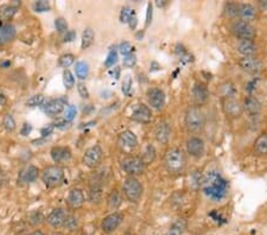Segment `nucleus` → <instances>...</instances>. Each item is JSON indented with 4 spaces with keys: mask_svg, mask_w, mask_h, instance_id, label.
<instances>
[{
    "mask_svg": "<svg viewBox=\"0 0 267 235\" xmlns=\"http://www.w3.org/2000/svg\"><path fill=\"white\" fill-rule=\"evenodd\" d=\"M202 190L213 201H221L227 195L228 182L218 171H210L202 178Z\"/></svg>",
    "mask_w": 267,
    "mask_h": 235,
    "instance_id": "1",
    "label": "nucleus"
},
{
    "mask_svg": "<svg viewBox=\"0 0 267 235\" xmlns=\"http://www.w3.org/2000/svg\"><path fill=\"white\" fill-rule=\"evenodd\" d=\"M165 170L171 175L182 174L186 166V156L183 150L178 147L169 148L163 159Z\"/></svg>",
    "mask_w": 267,
    "mask_h": 235,
    "instance_id": "2",
    "label": "nucleus"
},
{
    "mask_svg": "<svg viewBox=\"0 0 267 235\" xmlns=\"http://www.w3.org/2000/svg\"><path fill=\"white\" fill-rule=\"evenodd\" d=\"M184 124L190 133H200L206 127V114L200 106H190L184 115Z\"/></svg>",
    "mask_w": 267,
    "mask_h": 235,
    "instance_id": "3",
    "label": "nucleus"
},
{
    "mask_svg": "<svg viewBox=\"0 0 267 235\" xmlns=\"http://www.w3.org/2000/svg\"><path fill=\"white\" fill-rule=\"evenodd\" d=\"M64 169L56 164L45 166L43 171L41 172L42 182L49 189H55L62 186L64 181Z\"/></svg>",
    "mask_w": 267,
    "mask_h": 235,
    "instance_id": "4",
    "label": "nucleus"
},
{
    "mask_svg": "<svg viewBox=\"0 0 267 235\" xmlns=\"http://www.w3.org/2000/svg\"><path fill=\"white\" fill-rule=\"evenodd\" d=\"M230 32L239 41H254L258 35L257 29L253 24L241 19H237L231 23Z\"/></svg>",
    "mask_w": 267,
    "mask_h": 235,
    "instance_id": "5",
    "label": "nucleus"
},
{
    "mask_svg": "<svg viewBox=\"0 0 267 235\" xmlns=\"http://www.w3.org/2000/svg\"><path fill=\"white\" fill-rule=\"evenodd\" d=\"M142 191H144V188H142L140 181L136 177L129 176L124 181L123 194L125 198L131 203H138L142 196Z\"/></svg>",
    "mask_w": 267,
    "mask_h": 235,
    "instance_id": "6",
    "label": "nucleus"
},
{
    "mask_svg": "<svg viewBox=\"0 0 267 235\" xmlns=\"http://www.w3.org/2000/svg\"><path fill=\"white\" fill-rule=\"evenodd\" d=\"M120 166L125 174L129 175L130 177H136L139 175H142L145 172V168H146L140 157L133 156V154L124 157L120 162Z\"/></svg>",
    "mask_w": 267,
    "mask_h": 235,
    "instance_id": "7",
    "label": "nucleus"
},
{
    "mask_svg": "<svg viewBox=\"0 0 267 235\" xmlns=\"http://www.w3.org/2000/svg\"><path fill=\"white\" fill-rule=\"evenodd\" d=\"M103 187H105V180L99 172H96L89 178V202H91L93 204L101 203L103 197Z\"/></svg>",
    "mask_w": 267,
    "mask_h": 235,
    "instance_id": "8",
    "label": "nucleus"
},
{
    "mask_svg": "<svg viewBox=\"0 0 267 235\" xmlns=\"http://www.w3.org/2000/svg\"><path fill=\"white\" fill-rule=\"evenodd\" d=\"M221 107L225 117L231 120L239 119L243 114L242 103L236 97H222Z\"/></svg>",
    "mask_w": 267,
    "mask_h": 235,
    "instance_id": "9",
    "label": "nucleus"
},
{
    "mask_svg": "<svg viewBox=\"0 0 267 235\" xmlns=\"http://www.w3.org/2000/svg\"><path fill=\"white\" fill-rule=\"evenodd\" d=\"M103 158V151L100 145H93L86 150L83 154L82 163L87 166L88 169H96L101 164Z\"/></svg>",
    "mask_w": 267,
    "mask_h": 235,
    "instance_id": "10",
    "label": "nucleus"
},
{
    "mask_svg": "<svg viewBox=\"0 0 267 235\" xmlns=\"http://www.w3.org/2000/svg\"><path fill=\"white\" fill-rule=\"evenodd\" d=\"M240 69L249 75H258L261 70L264 69L263 61L257 56H252V57H241L237 61Z\"/></svg>",
    "mask_w": 267,
    "mask_h": 235,
    "instance_id": "11",
    "label": "nucleus"
},
{
    "mask_svg": "<svg viewBox=\"0 0 267 235\" xmlns=\"http://www.w3.org/2000/svg\"><path fill=\"white\" fill-rule=\"evenodd\" d=\"M124 221V215L119 212L108 214L101 221V230L105 234H112L120 227Z\"/></svg>",
    "mask_w": 267,
    "mask_h": 235,
    "instance_id": "12",
    "label": "nucleus"
},
{
    "mask_svg": "<svg viewBox=\"0 0 267 235\" xmlns=\"http://www.w3.org/2000/svg\"><path fill=\"white\" fill-rule=\"evenodd\" d=\"M50 156L53 163H56V165H64L68 164L73 158V152H71L69 146H62V145H56L52 146L50 150Z\"/></svg>",
    "mask_w": 267,
    "mask_h": 235,
    "instance_id": "13",
    "label": "nucleus"
},
{
    "mask_svg": "<svg viewBox=\"0 0 267 235\" xmlns=\"http://www.w3.org/2000/svg\"><path fill=\"white\" fill-rule=\"evenodd\" d=\"M68 215H69V214H68L67 209H64V208L62 207L55 208V209H52L49 215L45 218V222L50 226V227L53 228V230H59V228H63L64 222L65 220H67Z\"/></svg>",
    "mask_w": 267,
    "mask_h": 235,
    "instance_id": "14",
    "label": "nucleus"
},
{
    "mask_svg": "<svg viewBox=\"0 0 267 235\" xmlns=\"http://www.w3.org/2000/svg\"><path fill=\"white\" fill-rule=\"evenodd\" d=\"M185 146L186 152L192 158H201V157H203L204 152H206V144H204L203 139L197 136L190 137L188 141H186Z\"/></svg>",
    "mask_w": 267,
    "mask_h": 235,
    "instance_id": "15",
    "label": "nucleus"
},
{
    "mask_svg": "<svg viewBox=\"0 0 267 235\" xmlns=\"http://www.w3.org/2000/svg\"><path fill=\"white\" fill-rule=\"evenodd\" d=\"M147 102L148 105L152 107L153 109H157V111H160V109L164 108L165 102H166V97L165 93L162 91L160 88H150L147 91Z\"/></svg>",
    "mask_w": 267,
    "mask_h": 235,
    "instance_id": "16",
    "label": "nucleus"
},
{
    "mask_svg": "<svg viewBox=\"0 0 267 235\" xmlns=\"http://www.w3.org/2000/svg\"><path fill=\"white\" fill-rule=\"evenodd\" d=\"M65 105H67V100L63 99V97L49 100L47 102H45V106H44V113H45L47 117L55 118L64 112L65 107H67Z\"/></svg>",
    "mask_w": 267,
    "mask_h": 235,
    "instance_id": "17",
    "label": "nucleus"
},
{
    "mask_svg": "<svg viewBox=\"0 0 267 235\" xmlns=\"http://www.w3.org/2000/svg\"><path fill=\"white\" fill-rule=\"evenodd\" d=\"M192 100H194L196 106H202L208 102L209 100V91L207 86L202 82H196L191 89Z\"/></svg>",
    "mask_w": 267,
    "mask_h": 235,
    "instance_id": "18",
    "label": "nucleus"
},
{
    "mask_svg": "<svg viewBox=\"0 0 267 235\" xmlns=\"http://www.w3.org/2000/svg\"><path fill=\"white\" fill-rule=\"evenodd\" d=\"M118 142H119V145H120V147L126 151L135 150L139 144L136 136L132 132V131H129V130L124 131V132H121L120 135H119Z\"/></svg>",
    "mask_w": 267,
    "mask_h": 235,
    "instance_id": "19",
    "label": "nucleus"
},
{
    "mask_svg": "<svg viewBox=\"0 0 267 235\" xmlns=\"http://www.w3.org/2000/svg\"><path fill=\"white\" fill-rule=\"evenodd\" d=\"M86 202V196L82 189L73 188L67 196V204L70 209H80Z\"/></svg>",
    "mask_w": 267,
    "mask_h": 235,
    "instance_id": "20",
    "label": "nucleus"
},
{
    "mask_svg": "<svg viewBox=\"0 0 267 235\" xmlns=\"http://www.w3.org/2000/svg\"><path fill=\"white\" fill-rule=\"evenodd\" d=\"M242 107H243V112L247 113L248 115L251 117H257L259 115L261 111H263V105L257 97L253 96V95H248L243 99L242 102Z\"/></svg>",
    "mask_w": 267,
    "mask_h": 235,
    "instance_id": "21",
    "label": "nucleus"
},
{
    "mask_svg": "<svg viewBox=\"0 0 267 235\" xmlns=\"http://www.w3.org/2000/svg\"><path fill=\"white\" fill-rule=\"evenodd\" d=\"M17 37V29L12 23H5L0 26V47L10 44Z\"/></svg>",
    "mask_w": 267,
    "mask_h": 235,
    "instance_id": "22",
    "label": "nucleus"
},
{
    "mask_svg": "<svg viewBox=\"0 0 267 235\" xmlns=\"http://www.w3.org/2000/svg\"><path fill=\"white\" fill-rule=\"evenodd\" d=\"M253 153L258 158L267 159V131L261 132L253 142Z\"/></svg>",
    "mask_w": 267,
    "mask_h": 235,
    "instance_id": "23",
    "label": "nucleus"
},
{
    "mask_svg": "<svg viewBox=\"0 0 267 235\" xmlns=\"http://www.w3.org/2000/svg\"><path fill=\"white\" fill-rule=\"evenodd\" d=\"M236 51L242 55V57H252L258 55L259 47L254 43V41H239L236 44Z\"/></svg>",
    "mask_w": 267,
    "mask_h": 235,
    "instance_id": "24",
    "label": "nucleus"
},
{
    "mask_svg": "<svg viewBox=\"0 0 267 235\" xmlns=\"http://www.w3.org/2000/svg\"><path fill=\"white\" fill-rule=\"evenodd\" d=\"M237 17L245 22H253L258 18V7L252 4H239L237 7Z\"/></svg>",
    "mask_w": 267,
    "mask_h": 235,
    "instance_id": "25",
    "label": "nucleus"
},
{
    "mask_svg": "<svg viewBox=\"0 0 267 235\" xmlns=\"http://www.w3.org/2000/svg\"><path fill=\"white\" fill-rule=\"evenodd\" d=\"M131 119L136 121V123L148 124L151 121V119H152V112H151L150 107L148 106L139 105L134 111H133Z\"/></svg>",
    "mask_w": 267,
    "mask_h": 235,
    "instance_id": "26",
    "label": "nucleus"
},
{
    "mask_svg": "<svg viewBox=\"0 0 267 235\" xmlns=\"http://www.w3.org/2000/svg\"><path fill=\"white\" fill-rule=\"evenodd\" d=\"M154 137L159 142L162 144H168L171 137V126L168 121L163 120L157 125L156 130H154Z\"/></svg>",
    "mask_w": 267,
    "mask_h": 235,
    "instance_id": "27",
    "label": "nucleus"
},
{
    "mask_svg": "<svg viewBox=\"0 0 267 235\" xmlns=\"http://www.w3.org/2000/svg\"><path fill=\"white\" fill-rule=\"evenodd\" d=\"M121 204H123V194H121V191H119L117 188L112 189L111 192L107 196V209L109 212L114 213L121 207Z\"/></svg>",
    "mask_w": 267,
    "mask_h": 235,
    "instance_id": "28",
    "label": "nucleus"
},
{
    "mask_svg": "<svg viewBox=\"0 0 267 235\" xmlns=\"http://www.w3.org/2000/svg\"><path fill=\"white\" fill-rule=\"evenodd\" d=\"M41 171L40 169L37 168L36 165H28L25 169H23L22 171H20L19 178H20V182L23 183H34L37 181V178L40 177Z\"/></svg>",
    "mask_w": 267,
    "mask_h": 235,
    "instance_id": "29",
    "label": "nucleus"
},
{
    "mask_svg": "<svg viewBox=\"0 0 267 235\" xmlns=\"http://www.w3.org/2000/svg\"><path fill=\"white\" fill-rule=\"evenodd\" d=\"M20 6V2H11V4H5L0 6V20L2 22H8L13 19L18 12V7Z\"/></svg>",
    "mask_w": 267,
    "mask_h": 235,
    "instance_id": "30",
    "label": "nucleus"
},
{
    "mask_svg": "<svg viewBox=\"0 0 267 235\" xmlns=\"http://www.w3.org/2000/svg\"><path fill=\"white\" fill-rule=\"evenodd\" d=\"M219 93L222 97H235L237 94V89L231 81H224L220 85L219 87Z\"/></svg>",
    "mask_w": 267,
    "mask_h": 235,
    "instance_id": "31",
    "label": "nucleus"
},
{
    "mask_svg": "<svg viewBox=\"0 0 267 235\" xmlns=\"http://www.w3.org/2000/svg\"><path fill=\"white\" fill-rule=\"evenodd\" d=\"M188 228V221L185 219H177L169 228L168 235H183Z\"/></svg>",
    "mask_w": 267,
    "mask_h": 235,
    "instance_id": "32",
    "label": "nucleus"
},
{
    "mask_svg": "<svg viewBox=\"0 0 267 235\" xmlns=\"http://www.w3.org/2000/svg\"><path fill=\"white\" fill-rule=\"evenodd\" d=\"M94 40H95L94 30L90 28L86 29L85 31H83L82 37H81V49L82 50L88 49V47L94 43Z\"/></svg>",
    "mask_w": 267,
    "mask_h": 235,
    "instance_id": "33",
    "label": "nucleus"
},
{
    "mask_svg": "<svg viewBox=\"0 0 267 235\" xmlns=\"http://www.w3.org/2000/svg\"><path fill=\"white\" fill-rule=\"evenodd\" d=\"M75 74L77 79L81 81L86 80L89 75V64L85 61H79L75 63Z\"/></svg>",
    "mask_w": 267,
    "mask_h": 235,
    "instance_id": "34",
    "label": "nucleus"
},
{
    "mask_svg": "<svg viewBox=\"0 0 267 235\" xmlns=\"http://www.w3.org/2000/svg\"><path fill=\"white\" fill-rule=\"evenodd\" d=\"M1 125H2V129H4L7 133L14 132V131H16V129H17L16 120H14L13 115H12L11 113H6L4 117H2Z\"/></svg>",
    "mask_w": 267,
    "mask_h": 235,
    "instance_id": "35",
    "label": "nucleus"
},
{
    "mask_svg": "<svg viewBox=\"0 0 267 235\" xmlns=\"http://www.w3.org/2000/svg\"><path fill=\"white\" fill-rule=\"evenodd\" d=\"M29 224L34 227H38L41 226L43 222H45V216L44 214L41 212V210H34L32 213H30L29 215Z\"/></svg>",
    "mask_w": 267,
    "mask_h": 235,
    "instance_id": "36",
    "label": "nucleus"
},
{
    "mask_svg": "<svg viewBox=\"0 0 267 235\" xmlns=\"http://www.w3.org/2000/svg\"><path fill=\"white\" fill-rule=\"evenodd\" d=\"M140 158L145 163V165H148L154 162V159H156V148H154L153 145H147Z\"/></svg>",
    "mask_w": 267,
    "mask_h": 235,
    "instance_id": "37",
    "label": "nucleus"
},
{
    "mask_svg": "<svg viewBox=\"0 0 267 235\" xmlns=\"http://www.w3.org/2000/svg\"><path fill=\"white\" fill-rule=\"evenodd\" d=\"M79 227H80L79 219H77L75 215H73V214H69L67 220H65L63 228H65L68 232H70V233H73V232H76L79 230Z\"/></svg>",
    "mask_w": 267,
    "mask_h": 235,
    "instance_id": "38",
    "label": "nucleus"
},
{
    "mask_svg": "<svg viewBox=\"0 0 267 235\" xmlns=\"http://www.w3.org/2000/svg\"><path fill=\"white\" fill-rule=\"evenodd\" d=\"M74 62H75V56L73 53H63L58 58V65L61 68H64V70L69 68L70 65H73Z\"/></svg>",
    "mask_w": 267,
    "mask_h": 235,
    "instance_id": "39",
    "label": "nucleus"
},
{
    "mask_svg": "<svg viewBox=\"0 0 267 235\" xmlns=\"http://www.w3.org/2000/svg\"><path fill=\"white\" fill-rule=\"evenodd\" d=\"M63 85L65 89H73L75 87V77L70 70L65 69L63 71Z\"/></svg>",
    "mask_w": 267,
    "mask_h": 235,
    "instance_id": "40",
    "label": "nucleus"
},
{
    "mask_svg": "<svg viewBox=\"0 0 267 235\" xmlns=\"http://www.w3.org/2000/svg\"><path fill=\"white\" fill-rule=\"evenodd\" d=\"M237 7H239V4H236V2H225L224 8H223V13L229 18H236L237 17Z\"/></svg>",
    "mask_w": 267,
    "mask_h": 235,
    "instance_id": "41",
    "label": "nucleus"
},
{
    "mask_svg": "<svg viewBox=\"0 0 267 235\" xmlns=\"http://www.w3.org/2000/svg\"><path fill=\"white\" fill-rule=\"evenodd\" d=\"M44 95L43 94H36V95H32L31 97H29V100L26 101V106L28 107H38V106H42L44 103Z\"/></svg>",
    "mask_w": 267,
    "mask_h": 235,
    "instance_id": "42",
    "label": "nucleus"
},
{
    "mask_svg": "<svg viewBox=\"0 0 267 235\" xmlns=\"http://www.w3.org/2000/svg\"><path fill=\"white\" fill-rule=\"evenodd\" d=\"M118 61V50L117 49H111L109 50L108 55H107V58L105 59V67L106 68H111L117 63Z\"/></svg>",
    "mask_w": 267,
    "mask_h": 235,
    "instance_id": "43",
    "label": "nucleus"
},
{
    "mask_svg": "<svg viewBox=\"0 0 267 235\" xmlns=\"http://www.w3.org/2000/svg\"><path fill=\"white\" fill-rule=\"evenodd\" d=\"M55 28L59 34H67L68 32V23L64 18L58 17L55 19Z\"/></svg>",
    "mask_w": 267,
    "mask_h": 235,
    "instance_id": "44",
    "label": "nucleus"
},
{
    "mask_svg": "<svg viewBox=\"0 0 267 235\" xmlns=\"http://www.w3.org/2000/svg\"><path fill=\"white\" fill-rule=\"evenodd\" d=\"M133 50H134V47H133L130 42H123V43L119 46V52H120L124 57L125 56L133 53Z\"/></svg>",
    "mask_w": 267,
    "mask_h": 235,
    "instance_id": "45",
    "label": "nucleus"
},
{
    "mask_svg": "<svg viewBox=\"0 0 267 235\" xmlns=\"http://www.w3.org/2000/svg\"><path fill=\"white\" fill-rule=\"evenodd\" d=\"M76 114H77L76 107L73 105L68 106L67 108L64 109V120H67L68 123H71V121L74 120V118L76 117Z\"/></svg>",
    "mask_w": 267,
    "mask_h": 235,
    "instance_id": "46",
    "label": "nucleus"
},
{
    "mask_svg": "<svg viewBox=\"0 0 267 235\" xmlns=\"http://www.w3.org/2000/svg\"><path fill=\"white\" fill-rule=\"evenodd\" d=\"M34 10L36 12H46L50 10V2L46 0H40V1H35Z\"/></svg>",
    "mask_w": 267,
    "mask_h": 235,
    "instance_id": "47",
    "label": "nucleus"
},
{
    "mask_svg": "<svg viewBox=\"0 0 267 235\" xmlns=\"http://www.w3.org/2000/svg\"><path fill=\"white\" fill-rule=\"evenodd\" d=\"M123 64L125 68H133L136 64V56L135 53H131V55H127L124 57Z\"/></svg>",
    "mask_w": 267,
    "mask_h": 235,
    "instance_id": "48",
    "label": "nucleus"
},
{
    "mask_svg": "<svg viewBox=\"0 0 267 235\" xmlns=\"http://www.w3.org/2000/svg\"><path fill=\"white\" fill-rule=\"evenodd\" d=\"M131 88H132V77H131L130 75H126L124 77L123 87H121V89H123V93L125 95H129L131 92Z\"/></svg>",
    "mask_w": 267,
    "mask_h": 235,
    "instance_id": "49",
    "label": "nucleus"
},
{
    "mask_svg": "<svg viewBox=\"0 0 267 235\" xmlns=\"http://www.w3.org/2000/svg\"><path fill=\"white\" fill-rule=\"evenodd\" d=\"M76 87H77V92H79L80 96H81L82 99H89V96H90V95H89V91H88L87 86H86L85 83L79 82L77 83Z\"/></svg>",
    "mask_w": 267,
    "mask_h": 235,
    "instance_id": "50",
    "label": "nucleus"
},
{
    "mask_svg": "<svg viewBox=\"0 0 267 235\" xmlns=\"http://www.w3.org/2000/svg\"><path fill=\"white\" fill-rule=\"evenodd\" d=\"M131 13H132V10H131L129 6H124V7L121 8V11H120V22L121 23H129Z\"/></svg>",
    "mask_w": 267,
    "mask_h": 235,
    "instance_id": "51",
    "label": "nucleus"
},
{
    "mask_svg": "<svg viewBox=\"0 0 267 235\" xmlns=\"http://www.w3.org/2000/svg\"><path fill=\"white\" fill-rule=\"evenodd\" d=\"M152 18H153V6L152 2H148L147 4V11H146V23H145V25L150 26V24L152 23Z\"/></svg>",
    "mask_w": 267,
    "mask_h": 235,
    "instance_id": "52",
    "label": "nucleus"
},
{
    "mask_svg": "<svg viewBox=\"0 0 267 235\" xmlns=\"http://www.w3.org/2000/svg\"><path fill=\"white\" fill-rule=\"evenodd\" d=\"M130 25L131 30H135L136 25H138V17H136V13L134 11H132V13H131V17L129 19V23H127Z\"/></svg>",
    "mask_w": 267,
    "mask_h": 235,
    "instance_id": "53",
    "label": "nucleus"
},
{
    "mask_svg": "<svg viewBox=\"0 0 267 235\" xmlns=\"http://www.w3.org/2000/svg\"><path fill=\"white\" fill-rule=\"evenodd\" d=\"M53 127H55V126H52V125H49V126L43 127V129H42V131H41L42 137H46V136L51 135L52 131H53Z\"/></svg>",
    "mask_w": 267,
    "mask_h": 235,
    "instance_id": "54",
    "label": "nucleus"
},
{
    "mask_svg": "<svg viewBox=\"0 0 267 235\" xmlns=\"http://www.w3.org/2000/svg\"><path fill=\"white\" fill-rule=\"evenodd\" d=\"M31 130H32L31 125L28 124V123H25V124L23 125L22 130H20V133H22V136H28L29 133L31 132Z\"/></svg>",
    "mask_w": 267,
    "mask_h": 235,
    "instance_id": "55",
    "label": "nucleus"
},
{
    "mask_svg": "<svg viewBox=\"0 0 267 235\" xmlns=\"http://www.w3.org/2000/svg\"><path fill=\"white\" fill-rule=\"evenodd\" d=\"M75 37H76V32L75 31H69V30H68V32L64 36V42L74 41V40H75Z\"/></svg>",
    "mask_w": 267,
    "mask_h": 235,
    "instance_id": "56",
    "label": "nucleus"
},
{
    "mask_svg": "<svg viewBox=\"0 0 267 235\" xmlns=\"http://www.w3.org/2000/svg\"><path fill=\"white\" fill-rule=\"evenodd\" d=\"M70 123H68L67 120H63V121H59V123H56L55 127H57V129H67V127H69Z\"/></svg>",
    "mask_w": 267,
    "mask_h": 235,
    "instance_id": "57",
    "label": "nucleus"
},
{
    "mask_svg": "<svg viewBox=\"0 0 267 235\" xmlns=\"http://www.w3.org/2000/svg\"><path fill=\"white\" fill-rule=\"evenodd\" d=\"M28 235H45V234H44V232L42 230H35V231H32L31 233H29Z\"/></svg>",
    "mask_w": 267,
    "mask_h": 235,
    "instance_id": "58",
    "label": "nucleus"
},
{
    "mask_svg": "<svg viewBox=\"0 0 267 235\" xmlns=\"http://www.w3.org/2000/svg\"><path fill=\"white\" fill-rule=\"evenodd\" d=\"M258 5H259V8H261V10L267 11V1H259Z\"/></svg>",
    "mask_w": 267,
    "mask_h": 235,
    "instance_id": "59",
    "label": "nucleus"
},
{
    "mask_svg": "<svg viewBox=\"0 0 267 235\" xmlns=\"http://www.w3.org/2000/svg\"><path fill=\"white\" fill-rule=\"evenodd\" d=\"M4 182H5V174L2 172L1 169H0V187L4 184Z\"/></svg>",
    "mask_w": 267,
    "mask_h": 235,
    "instance_id": "60",
    "label": "nucleus"
},
{
    "mask_svg": "<svg viewBox=\"0 0 267 235\" xmlns=\"http://www.w3.org/2000/svg\"><path fill=\"white\" fill-rule=\"evenodd\" d=\"M166 4H168V1H164V0H163V1L162 0H157L156 1V5L158 6V7H164Z\"/></svg>",
    "mask_w": 267,
    "mask_h": 235,
    "instance_id": "61",
    "label": "nucleus"
},
{
    "mask_svg": "<svg viewBox=\"0 0 267 235\" xmlns=\"http://www.w3.org/2000/svg\"><path fill=\"white\" fill-rule=\"evenodd\" d=\"M135 36H136V40H138V41H141V40H142V37H144V31H139L138 34H136Z\"/></svg>",
    "mask_w": 267,
    "mask_h": 235,
    "instance_id": "62",
    "label": "nucleus"
},
{
    "mask_svg": "<svg viewBox=\"0 0 267 235\" xmlns=\"http://www.w3.org/2000/svg\"><path fill=\"white\" fill-rule=\"evenodd\" d=\"M50 235H65V234L62 233V232H59V231H55V232H52V233Z\"/></svg>",
    "mask_w": 267,
    "mask_h": 235,
    "instance_id": "63",
    "label": "nucleus"
},
{
    "mask_svg": "<svg viewBox=\"0 0 267 235\" xmlns=\"http://www.w3.org/2000/svg\"><path fill=\"white\" fill-rule=\"evenodd\" d=\"M11 63H10V62H4V63H2L1 64V67H4V68H6V67H7V65H10Z\"/></svg>",
    "mask_w": 267,
    "mask_h": 235,
    "instance_id": "64",
    "label": "nucleus"
}]
</instances>
